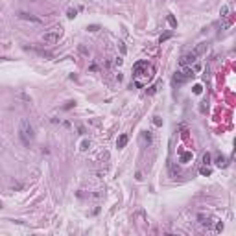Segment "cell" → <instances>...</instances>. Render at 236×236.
<instances>
[{
	"label": "cell",
	"instance_id": "1",
	"mask_svg": "<svg viewBox=\"0 0 236 236\" xmlns=\"http://www.w3.org/2000/svg\"><path fill=\"white\" fill-rule=\"evenodd\" d=\"M19 135H21V140L24 146H30V142L33 140L35 137V131H33V125L30 124V120L22 118L21 120V125H19Z\"/></svg>",
	"mask_w": 236,
	"mask_h": 236
},
{
	"label": "cell",
	"instance_id": "2",
	"mask_svg": "<svg viewBox=\"0 0 236 236\" xmlns=\"http://www.w3.org/2000/svg\"><path fill=\"white\" fill-rule=\"evenodd\" d=\"M133 72H135V76H151L153 68L148 65V61H139L133 66Z\"/></svg>",
	"mask_w": 236,
	"mask_h": 236
},
{
	"label": "cell",
	"instance_id": "3",
	"mask_svg": "<svg viewBox=\"0 0 236 236\" xmlns=\"http://www.w3.org/2000/svg\"><path fill=\"white\" fill-rule=\"evenodd\" d=\"M59 37H61V28H54L42 35V42L44 44H54V42L59 41Z\"/></svg>",
	"mask_w": 236,
	"mask_h": 236
},
{
	"label": "cell",
	"instance_id": "4",
	"mask_svg": "<svg viewBox=\"0 0 236 236\" xmlns=\"http://www.w3.org/2000/svg\"><path fill=\"white\" fill-rule=\"evenodd\" d=\"M196 59H198V56H196L194 52H190V54H186V56H183L179 59V65L181 66H188V65H192V63H196Z\"/></svg>",
	"mask_w": 236,
	"mask_h": 236
},
{
	"label": "cell",
	"instance_id": "5",
	"mask_svg": "<svg viewBox=\"0 0 236 236\" xmlns=\"http://www.w3.org/2000/svg\"><path fill=\"white\" fill-rule=\"evenodd\" d=\"M19 17L22 19V21H30V22H35V24H41V19H37V17H33V15H30V13H24V11H22V13H19Z\"/></svg>",
	"mask_w": 236,
	"mask_h": 236
},
{
	"label": "cell",
	"instance_id": "6",
	"mask_svg": "<svg viewBox=\"0 0 236 236\" xmlns=\"http://www.w3.org/2000/svg\"><path fill=\"white\" fill-rule=\"evenodd\" d=\"M186 80H188V78L184 76L183 72H175V76H174V83H175V85H183Z\"/></svg>",
	"mask_w": 236,
	"mask_h": 236
},
{
	"label": "cell",
	"instance_id": "7",
	"mask_svg": "<svg viewBox=\"0 0 236 236\" xmlns=\"http://www.w3.org/2000/svg\"><path fill=\"white\" fill-rule=\"evenodd\" d=\"M205 50H207V42H199V44H198V46H196V48H194V50H192V52H194V54H196V56H198V57H199V56H201V54H203V52H205Z\"/></svg>",
	"mask_w": 236,
	"mask_h": 236
},
{
	"label": "cell",
	"instance_id": "8",
	"mask_svg": "<svg viewBox=\"0 0 236 236\" xmlns=\"http://www.w3.org/2000/svg\"><path fill=\"white\" fill-rule=\"evenodd\" d=\"M127 135H120V137H118V140H116V146L118 148H125V144H127Z\"/></svg>",
	"mask_w": 236,
	"mask_h": 236
},
{
	"label": "cell",
	"instance_id": "9",
	"mask_svg": "<svg viewBox=\"0 0 236 236\" xmlns=\"http://www.w3.org/2000/svg\"><path fill=\"white\" fill-rule=\"evenodd\" d=\"M198 219H199V223H201L203 227H210V225H212V219H210V218H205V216H199Z\"/></svg>",
	"mask_w": 236,
	"mask_h": 236
},
{
	"label": "cell",
	"instance_id": "10",
	"mask_svg": "<svg viewBox=\"0 0 236 236\" xmlns=\"http://www.w3.org/2000/svg\"><path fill=\"white\" fill-rule=\"evenodd\" d=\"M190 159H192V153H190V151H184V153H181V162H188Z\"/></svg>",
	"mask_w": 236,
	"mask_h": 236
},
{
	"label": "cell",
	"instance_id": "11",
	"mask_svg": "<svg viewBox=\"0 0 236 236\" xmlns=\"http://www.w3.org/2000/svg\"><path fill=\"white\" fill-rule=\"evenodd\" d=\"M216 164H218V166H225V164H227V162H225V157L219 155L218 159H216Z\"/></svg>",
	"mask_w": 236,
	"mask_h": 236
},
{
	"label": "cell",
	"instance_id": "12",
	"mask_svg": "<svg viewBox=\"0 0 236 236\" xmlns=\"http://www.w3.org/2000/svg\"><path fill=\"white\" fill-rule=\"evenodd\" d=\"M168 24H170V26H172V28H175V26H177V22H175V19H174V17H172V15H170V17H168Z\"/></svg>",
	"mask_w": 236,
	"mask_h": 236
},
{
	"label": "cell",
	"instance_id": "13",
	"mask_svg": "<svg viewBox=\"0 0 236 236\" xmlns=\"http://www.w3.org/2000/svg\"><path fill=\"white\" fill-rule=\"evenodd\" d=\"M208 162H210V153H205V155H203V164L207 166Z\"/></svg>",
	"mask_w": 236,
	"mask_h": 236
},
{
	"label": "cell",
	"instance_id": "14",
	"mask_svg": "<svg viewBox=\"0 0 236 236\" xmlns=\"http://www.w3.org/2000/svg\"><path fill=\"white\" fill-rule=\"evenodd\" d=\"M199 174H201V175H210V170H208L207 166H203L201 170H199Z\"/></svg>",
	"mask_w": 236,
	"mask_h": 236
},
{
	"label": "cell",
	"instance_id": "15",
	"mask_svg": "<svg viewBox=\"0 0 236 236\" xmlns=\"http://www.w3.org/2000/svg\"><path fill=\"white\" fill-rule=\"evenodd\" d=\"M170 37H172V31H168V33L160 35V42H162V41H166V39H170Z\"/></svg>",
	"mask_w": 236,
	"mask_h": 236
},
{
	"label": "cell",
	"instance_id": "16",
	"mask_svg": "<svg viewBox=\"0 0 236 236\" xmlns=\"http://www.w3.org/2000/svg\"><path fill=\"white\" fill-rule=\"evenodd\" d=\"M227 13H229V6H223L221 7V17H227Z\"/></svg>",
	"mask_w": 236,
	"mask_h": 236
},
{
	"label": "cell",
	"instance_id": "17",
	"mask_svg": "<svg viewBox=\"0 0 236 236\" xmlns=\"http://www.w3.org/2000/svg\"><path fill=\"white\" fill-rule=\"evenodd\" d=\"M201 90H203L201 85H196V87H194V94H201Z\"/></svg>",
	"mask_w": 236,
	"mask_h": 236
},
{
	"label": "cell",
	"instance_id": "18",
	"mask_svg": "<svg viewBox=\"0 0 236 236\" xmlns=\"http://www.w3.org/2000/svg\"><path fill=\"white\" fill-rule=\"evenodd\" d=\"M76 13H78L76 9H68V19H74V17H76Z\"/></svg>",
	"mask_w": 236,
	"mask_h": 236
},
{
	"label": "cell",
	"instance_id": "19",
	"mask_svg": "<svg viewBox=\"0 0 236 236\" xmlns=\"http://www.w3.org/2000/svg\"><path fill=\"white\" fill-rule=\"evenodd\" d=\"M89 31H98V30H100V26H96V24H92V26H89V28H87Z\"/></svg>",
	"mask_w": 236,
	"mask_h": 236
},
{
	"label": "cell",
	"instance_id": "20",
	"mask_svg": "<svg viewBox=\"0 0 236 236\" xmlns=\"http://www.w3.org/2000/svg\"><path fill=\"white\" fill-rule=\"evenodd\" d=\"M89 148V142H87V140H83V144H81V149H87Z\"/></svg>",
	"mask_w": 236,
	"mask_h": 236
}]
</instances>
